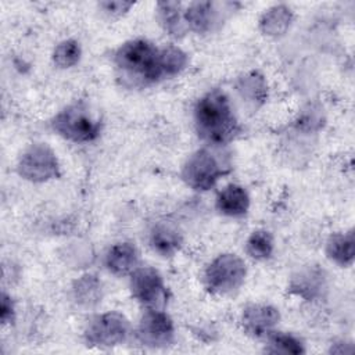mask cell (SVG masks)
Wrapping results in <instances>:
<instances>
[{"mask_svg":"<svg viewBox=\"0 0 355 355\" xmlns=\"http://www.w3.org/2000/svg\"><path fill=\"white\" fill-rule=\"evenodd\" d=\"M266 82L258 72H248L239 78L237 90L241 97L251 104H261L265 101L268 90Z\"/></svg>","mask_w":355,"mask_h":355,"instance_id":"d6986e66","label":"cell"},{"mask_svg":"<svg viewBox=\"0 0 355 355\" xmlns=\"http://www.w3.org/2000/svg\"><path fill=\"white\" fill-rule=\"evenodd\" d=\"M53 129L64 139L73 143H89L98 137L101 125L80 104H72L60 111L53 122Z\"/></svg>","mask_w":355,"mask_h":355,"instance_id":"5b68a950","label":"cell"},{"mask_svg":"<svg viewBox=\"0 0 355 355\" xmlns=\"http://www.w3.org/2000/svg\"><path fill=\"white\" fill-rule=\"evenodd\" d=\"M150 245L161 257H172L182 247V234L169 222H158L150 232Z\"/></svg>","mask_w":355,"mask_h":355,"instance_id":"5bb4252c","label":"cell"},{"mask_svg":"<svg viewBox=\"0 0 355 355\" xmlns=\"http://www.w3.org/2000/svg\"><path fill=\"white\" fill-rule=\"evenodd\" d=\"M132 6H133V3H126V1H103V3H100V8H103V11H105L110 15H121V14L126 12Z\"/></svg>","mask_w":355,"mask_h":355,"instance_id":"484cf974","label":"cell"},{"mask_svg":"<svg viewBox=\"0 0 355 355\" xmlns=\"http://www.w3.org/2000/svg\"><path fill=\"white\" fill-rule=\"evenodd\" d=\"M247 275L245 262L236 254H220L204 272V284L212 294L225 295L237 290Z\"/></svg>","mask_w":355,"mask_h":355,"instance_id":"3957f363","label":"cell"},{"mask_svg":"<svg viewBox=\"0 0 355 355\" xmlns=\"http://www.w3.org/2000/svg\"><path fill=\"white\" fill-rule=\"evenodd\" d=\"M80 55V44L73 39H67L55 46L53 53V61L60 68H71L79 62Z\"/></svg>","mask_w":355,"mask_h":355,"instance_id":"603a6c76","label":"cell"},{"mask_svg":"<svg viewBox=\"0 0 355 355\" xmlns=\"http://www.w3.org/2000/svg\"><path fill=\"white\" fill-rule=\"evenodd\" d=\"M293 22V11L290 7L284 4H277L270 8H268L261 19H259V28L261 31L272 37H277L284 35L290 25Z\"/></svg>","mask_w":355,"mask_h":355,"instance_id":"2e32d148","label":"cell"},{"mask_svg":"<svg viewBox=\"0 0 355 355\" xmlns=\"http://www.w3.org/2000/svg\"><path fill=\"white\" fill-rule=\"evenodd\" d=\"M198 136L211 146H223L239 132V123L229 97L219 89L207 92L194 107Z\"/></svg>","mask_w":355,"mask_h":355,"instance_id":"6da1fadb","label":"cell"},{"mask_svg":"<svg viewBox=\"0 0 355 355\" xmlns=\"http://www.w3.org/2000/svg\"><path fill=\"white\" fill-rule=\"evenodd\" d=\"M157 11H158V18L161 25L171 36L179 37L187 31L180 3H176V1L158 3Z\"/></svg>","mask_w":355,"mask_h":355,"instance_id":"ac0fdd59","label":"cell"},{"mask_svg":"<svg viewBox=\"0 0 355 355\" xmlns=\"http://www.w3.org/2000/svg\"><path fill=\"white\" fill-rule=\"evenodd\" d=\"M132 297L146 309H164L166 287L162 276L151 266H137L130 273Z\"/></svg>","mask_w":355,"mask_h":355,"instance_id":"52a82bcc","label":"cell"},{"mask_svg":"<svg viewBox=\"0 0 355 355\" xmlns=\"http://www.w3.org/2000/svg\"><path fill=\"white\" fill-rule=\"evenodd\" d=\"M280 320L279 311L266 304H251L243 309L241 324L254 337H266Z\"/></svg>","mask_w":355,"mask_h":355,"instance_id":"30bf717a","label":"cell"},{"mask_svg":"<svg viewBox=\"0 0 355 355\" xmlns=\"http://www.w3.org/2000/svg\"><path fill=\"white\" fill-rule=\"evenodd\" d=\"M273 237L268 230H255L250 234L245 243V251L247 254L257 259V261H265L270 258L273 254Z\"/></svg>","mask_w":355,"mask_h":355,"instance_id":"7402d4cb","label":"cell"},{"mask_svg":"<svg viewBox=\"0 0 355 355\" xmlns=\"http://www.w3.org/2000/svg\"><path fill=\"white\" fill-rule=\"evenodd\" d=\"M18 173L31 182L40 183L58 176V161L46 144H32L18 161Z\"/></svg>","mask_w":355,"mask_h":355,"instance_id":"ba28073f","label":"cell"},{"mask_svg":"<svg viewBox=\"0 0 355 355\" xmlns=\"http://www.w3.org/2000/svg\"><path fill=\"white\" fill-rule=\"evenodd\" d=\"M250 208V196L240 184H227L216 197V209L226 216L240 218L247 214Z\"/></svg>","mask_w":355,"mask_h":355,"instance_id":"4fadbf2b","label":"cell"},{"mask_svg":"<svg viewBox=\"0 0 355 355\" xmlns=\"http://www.w3.org/2000/svg\"><path fill=\"white\" fill-rule=\"evenodd\" d=\"M72 295L79 306L93 308L103 297V286L97 276L83 275L72 284Z\"/></svg>","mask_w":355,"mask_h":355,"instance_id":"e0dca14e","label":"cell"},{"mask_svg":"<svg viewBox=\"0 0 355 355\" xmlns=\"http://www.w3.org/2000/svg\"><path fill=\"white\" fill-rule=\"evenodd\" d=\"M137 337L147 347H168L175 337L173 322L164 309H146L137 327Z\"/></svg>","mask_w":355,"mask_h":355,"instance_id":"9c48e42d","label":"cell"},{"mask_svg":"<svg viewBox=\"0 0 355 355\" xmlns=\"http://www.w3.org/2000/svg\"><path fill=\"white\" fill-rule=\"evenodd\" d=\"M115 65L122 72V78L135 79V83L148 85L162 79L159 49L146 39L123 43L115 53Z\"/></svg>","mask_w":355,"mask_h":355,"instance_id":"7a4b0ae2","label":"cell"},{"mask_svg":"<svg viewBox=\"0 0 355 355\" xmlns=\"http://www.w3.org/2000/svg\"><path fill=\"white\" fill-rule=\"evenodd\" d=\"M218 7L219 4L212 1L190 3L187 8L183 11L187 29L197 33L209 32L214 28V25L218 24L220 11Z\"/></svg>","mask_w":355,"mask_h":355,"instance_id":"8fae6325","label":"cell"},{"mask_svg":"<svg viewBox=\"0 0 355 355\" xmlns=\"http://www.w3.org/2000/svg\"><path fill=\"white\" fill-rule=\"evenodd\" d=\"M14 315H15L14 302H12L10 295L3 293L1 300H0V319H1V323L3 324L11 323L14 320Z\"/></svg>","mask_w":355,"mask_h":355,"instance_id":"d4e9b609","label":"cell"},{"mask_svg":"<svg viewBox=\"0 0 355 355\" xmlns=\"http://www.w3.org/2000/svg\"><path fill=\"white\" fill-rule=\"evenodd\" d=\"M326 254L330 261L340 266L352 265L355 254L354 232L348 230L345 233L331 234L326 244Z\"/></svg>","mask_w":355,"mask_h":355,"instance_id":"9a60e30c","label":"cell"},{"mask_svg":"<svg viewBox=\"0 0 355 355\" xmlns=\"http://www.w3.org/2000/svg\"><path fill=\"white\" fill-rule=\"evenodd\" d=\"M130 333L129 320L119 312H104L93 316L85 329V338L89 345L110 348L126 341Z\"/></svg>","mask_w":355,"mask_h":355,"instance_id":"8992f818","label":"cell"},{"mask_svg":"<svg viewBox=\"0 0 355 355\" xmlns=\"http://www.w3.org/2000/svg\"><path fill=\"white\" fill-rule=\"evenodd\" d=\"M139 265V251L137 248L128 241L114 244L105 255L107 269L116 275L125 276L130 275Z\"/></svg>","mask_w":355,"mask_h":355,"instance_id":"7c38bea8","label":"cell"},{"mask_svg":"<svg viewBox=\"0 0 355 355\" xmlns=\"http://www.w3.org/2000/svg\"><path fill=\"white\" fill-rule=\"evenodd\" d=\"M319 276H315L312 272L311 273H305L304 276H300L294 280L293 283V288L297 291L298 295H308V297H313L318 290H319V283L316 282Z\"/></svg>","mask_w":355,"mask_h":355,"instance_id":"cb8c5ba5","label":"cell"},{"mask_svg":"<svg viewBox=\"0 0 355 355\" xmlns=\"http://www.w3.org/2000/svg\"><path fill=\"white\" fill-rule=\"evenodd\" d=\"M189 62L187 54L176 46H166L159 49V68L164 78H171L180 73Z\"/></svg>","mask_w":355,"mask_h":355,"instance_id":"ffe728a7","label":"cell"},{"mask_svg":"<svg viewBox=\"0 0 355 355\" xmlns=\"http://www.w3.org/2000/svg\"><path fill=\"white\" fill-rule=\"evenodd\" d=\"M223 173H226V165L222 161V157L209 147L193 153L182 169V178L186 184L200 191L214 187Z\"/></svg>","mask_w":355,"mask_h":355,"instance_id":"277c9868","label":"cell"},{"mask_svg":"<svg viewBox=\"0 0 355 355\" xmlns=\"http://www.w3.org/2000/svg\"><path fill=\"white\" fill-rule=\"evenodd\" d=\"M268 347L265 348L269 354H304V343L290 333H282V331H272L266 336Z\"/></svg>","mask_w":355,"mask_h":355,"instance_id":"44dd1931","label":"cell"}]
</instances>
